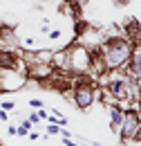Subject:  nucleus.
Masks as SVG:
<instances>
[{
	"mask_svg": "<svg viewBox=\"0 0 141 146\" xmlns=\"http://www.w3.org/2000/svg\"><path fill=\"white\" fill-rule=\"evenodd\" d=\"M132 52H134V45L128 38H110L107 43H103V47H101V63H103L105 72L119 70V68L128 65Z\"/></svg>",
	"mask_w": 141,
	"mask_h": 146,
	"instance_id": "nucleus-1",
	"label": "nucleus"
},
{
	"mask_svg": "<svg viewBox=\"0 0 141 146\" xmlns=\"http://www.w3.org/2000/svg\"><path fill=\"white\" fill-rule=\"evenodd\" d=\"M141 126V115L139 110H123V121H121V128H119V139L128 144L134 139L137 130Z\"/></svg>",
	"mask_w": 141,
	"mask_h": 146,
	"instance_id": "nucleus-2",
	"label": "nucleus"
},
{
	"mask_svg": "<svg viewBox=\"0 0 141 146\" xmlns=\"http://www.w3.org/2000/svg\"><path fill=\"white\" fill-rule=\"evenodd\" d=\"M94 99H96V88L85 81V79H81L76 86H74V104H76V108L81 110H88L92 104H94Z\"/></svg>",
	"mask_w": 141,
	"mask_h": 146,
	"instance_id": "nucleus-3",
	"label": "nucleus"
},
{
	"mask_svg": "<svg viewBox=\"0 0 141 146\" xmlns=\"http://www.w3.org/2000/svg\"><path fill=\"white\" fill-rule=\"evenodd\" d=\"M105 90L110 92V97L123 101V99H132L134 97V88H132V79H125V76H119V79H107Z\"/></svg>",
	"mask_w": 141,
	"mask_h": 146,
	"instance_id": "nucleus-4",
	"label": "nucleus"
},
{
	"mask_svg": "<svg viewBox=\"0 0 141 146\" xmlns=\"http://www.w3.org/2000/svg\"><path fill=\"white\" fill-rule=\"evenodd\" d=\"M2 76H0V90L2 92H16L22 88L25 83V72H16V70H2Z\"/></svg>",
	"mask_w": 141,
	"mask_h": 146,
	"instance_id": "nucleus-5",
	"label": "nucleus"
},
{
	"mask_svg": "<svg viewBox=\"0 0 141 146\" xmlns=\"http://www.w3.org/2000/svg\"><path fill=\"white\" fill-rule=\"evenodd\" d=\"M121 121H123V110L119 108V106H110V130L119 135Z\"/></svg>",
	"mask_w": 141,
	"mask_h": 146,
	"instance_id": "nucleus-6",
	"label": "nucleus"
},
{
	"mask_svg": "<svg viewBox=\"0 0 141 146\" xmlns=\"http://www.w3.org/2000/svg\"><path fill=\"white\" fill-rule=\"evenodd\" d=\"M18 65V56L11 50H0V68L2 70H14Z\"/></svg>",
	"mask_w": 141,
	"mask_h": 146,
	"instance_id": "nucleus-7",
	"label": "nucleus"
},
{
	"mask_svg": "<svg viewBox=\"0 0 141 146\" xmlns=\"http://www.w3.org/2000/svg\"><path fill=\"white\" fill-rule=\"evenodd\" d=\"M128 68L134 76H141V52H132L130 61H128Z\"/></svg>",
	"mask_w": 141,
	"mask_h": 146,
	"instance_id": "nucleus-8",
	"label": "nucleus"
},
{
	"mask_svg": "<svg viewBox=\"0 0 141 146\" xmlns=\"http://www.w3.org/2000/svg\"><path fill=\"white\" fill-rule=\"evenodd\" d=\"M125 32H128V40H137V38H139V23H137V20L132 18V20H128V23H125Z\"/></svg>",
	"mask_w": 141,
	"mask_h": 146,
	"instance_id": "nucleus-9",
	"label": "nucleus"
},
{
	"mask_svg": "<svg viewBox=\"0 0 141 146\" xmlns=\"http://www.w3.org/2000/svg\"><path fill=\"white\" fill-rule=\"evenodd\" d=\"M47 121H49V124H58V126H67V119H65L56 108H52V115L47 117Z\"/></svg>",
	"mask_w": 141,
	"mask_h": 146,
	"instance_id": "nucleus-10",
	"label": "nucleus"
},
{
	"mask_svg": "<svg viewBox=\"0 0 141 146\" xmlns=\"http://www.w3.org/2000/svg\"><path fill=\"white\" fill-rule=\"evenodd\" d=\"M32 128H34V124H32L29 119H22V121H20V126H18V133H16V135L25 137V135H27V133H29Z\"/></svg>",
	"mask_w": 141,
	"mask_h": 146,
	"instance_id": "nucleus-11",
	"label": "nucleus"
},
{
	"mask_svg": "<svg viewBox=\"0 0 141 146\" xmlns=\"http://www.w3.org/2000/svg\"><path fill=\"white\" fill-rule=\"evenodd\" d=\"M85 29H88V23H85V20H78V23L74 25V34H76V36H83Z\"/></svg>",
	"mask_w": 141,
	"mask_h": 146,
	"instance_id": "nucleus-12",
	"label": "nucleus"
},
{
	"mask_svg": "<svg viewBox=\"0 0 141 146\" xmlns=\"http://www.w3.org/2000/svg\"><path fill=\"white\" fill-rule=\"evenodd\" d=\"M0 110H5V112H14V110H16V104H14V101H0Z\"/></svg>",
	"mask_w": 141,
	"mask_h": 146,
	"instance_id": "nucleus-13",
	"label": "nucleus"
},
{
	"mask_svg": "<svg viewBox=\"0 0 141 146\" xmlns=\"http://www.w3.org/2000/svg\"><path fill=\"white\" fill-rule=\"evenodd\" d=\"M58 133H61V126H58V124H49V126H47V135H58Z\"/></svg>",
	"mask_w": 141,
	"mask_h": 146,
	"instance_id": "nucleus-14",
	"label": "nucleus"
},
{
	"mask_svg": "<svg viewBox=\"0 0 141 146\" xmlns=\"http://www.w3.org/2000/svg\"><path fill=\"white\" fill-rule=\"evenodd\" d=\"M29 106H32L34 110H40L43 108V101H40V99H29Z\"/></svg>",
	"mask_w": 141,
	"mask_h": 146,
	"instance_id": "nucleus-15",
	"label": "nucleus"
},
{
	"mask_svg": "<svg viewBox=\"0 0 141 146\" xmlns=\"http://www.w3.org/2000/svg\"><path fill=\"white\" fill-rule=\"evenodd\" d=\"M29 121H32V124H40V115H38V110H36V112H32V115H29Z\"/></svg>",
	"mask_w": 141,
	"mask_h": 146,
	"instance_id": "nucleus-16",
	"label": "nucleus"
},
{
	"mask_svg": "<svg viewBox=\"0 0 141 146\" xmlns=\"http://www.w3.org/2000/svg\"><path fill=\"white\" fill-rule=\"evenodd\" d=\"M61 36H63V32H61V29H52V32H49V38H52V40H58Z\"/></svg>",
	"mask_w": 141,
	"mask_h": 146,
	"instance_id": "nucleus-17",
	"label": "nucleus"
},
{
	"mask_svg": "<svg viewBox=\"0 0 141 146\" xmlns=\"http://www.w3.org/2000/svg\"><path fill=\"white\" fill-rule=\"evenodd\" d=\"M63 144H65V146H81V144H76L72 137H63Z\"/></svg>",
	"mask_w": 141,
	"mask_h": 146,
	"instance_id": "nucleus-18",
	"label": "nucleus"
},
{
	"mask_svg": "<svg viewBox=\"0 0 141 146\" xmlns=\"http://www.w3.org/2000/svg\"><path fill=\"white\" fill-rule=\"evenodd\" d=\"M16 133H18V128H16V126H7V135H11V137H14Z\"/></svg>",
	"mask_w": 141,
	"mask_h": 146,
	"instance_id": "nucleus-19",
	"label": "nucleus"
},
{
	"mask_svg": "<svg viewBox=\"0 0 141 146\" xmlns=\"http://www.w3.org/2000/svg\"><path fill=\"white\" fill-rule=\"evenodd\" d=\"M27 137H29V139H34V142H36V139H38V133H36V130H29V133H27Z\"/></svg>",
	"mask_w": 141,
	"mask_h": 146,
	"instance_id": "nucleus-20",
	"label": "nucleus"
},
{
	"mask_svg": "<svg viewBox=\"0 0 141 146\" xmlns=\"http://www.w3.org/2000/svg\"><path fill=\"white\" fill-rule=\"evenodd\" d=\"M132 142H141V126H139V130H137V135H134V139Z\"/></svg>",
	"mask_w": 141,
	"mask_h": 146,
	"instance_id": "nucleus-21",
	"label": "nucleus"
},
{
	"mask_svg": "<svg viewBox=\"0 0 141 146\" xmlns=\"http://www.w3.org/2000/svg\"><path fill=\"white\" fill-rule=\"evenodd\" d=\"M40 32H49V25H47V20H45V23L40 25Z\"/></svg>",
	"mask_w": 141,
	"mask_h": 146,
	"instance_id": "nucleus-22",
	"label": "nucleus"
},
{
	"mask_svg": "<svg viewBox=\"0 0 141 146\" xmlns=\"http://www.w3.org/2000/svg\"><path fill=\"white\" fill-rule=\"evenodd\" d=\"M130 0H117V5H128Z\"/></svg>",
	"mask_w": 141,
	"mask_h": 146,
	"instance_id": "nucleus-23",
	"label": "nucleus"
}]
</instances>
